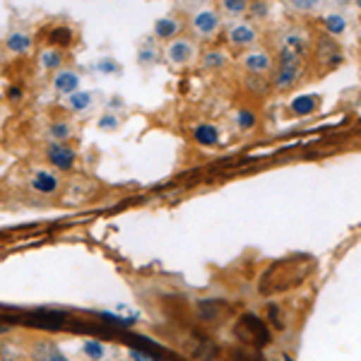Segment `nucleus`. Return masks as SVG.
<instances>
[{
	"label": "nucleus",
	"mask_w": 361,
	"mask_h": 361,
	"mask_svg": "<svg viewBox=\"0 0 361 361\" xmlns=\"http://www.w3.org/2000/svg\"><path fill=\"white\" fill-rule=\"evenodd\" d=\"M241 63L250 75H267V73H272V68H275V61H272V56L267 54L265 49L246 51V54L241 56Z\"/></svg>",
	"instance_id": "obj_7"
},
{
	"label": "nucleus",
	"mask_w": 361,
	"mask_h": 361,
	"mask_svg": "<svg viewBox=\"0 0 361 361\" xmlns=\"http://www.w3.org/2000/svg\"><path fill=\"white\" fill-rule=\"evenodd\" d=\"M97 126L102 128V130H118V128H121V118L116 114L106 111V114L102 116V118L97 121Z\"/></svg>",
	"instance_id": "obj_26"
},
{
	"label": "nucleus",
	"mask_w": 361,
	"mask_h": 361,
	"mask_svg": "<svg viewBox=\"0 0 361 361\" xmlns=\"http://www.w3.org/2000/svg\"><path fill=\"white\" fill-rule=\"evenodd\" d=\"M39 66L44 70H58L63 66V56L61 51L56 49V46H51V49H44L42 56H39Z\"/></svg>",
	"instance_id": "obj_19"
},
{
	"label": "nucleus",
	"mask_w": 361,
	"mask_h": 361,
	"mask_svg": "<svg viewBox=\"0 0 361 361\" xmlns=\"http://www.w3.org/2000/svg\"><path fill=\"white\" fill-rule=\"evenodd\" d=\"M234 121H236L238 130H253L255 123H258V118H255V114L250 111V109H238L234 114Z\"/></svg>",
	"instance_id": "obj_23"
},
{
	"label": "nucleus",
	"mask_w": 361,
	"mask_h": 361,
	"mask_svg": "<svg viewBox=\"0 0 361 361\" xmlns=\"http://www.w3.org/2000/svg\"><path fill=\"white\" fill-rule=\"evenodd\" d=\"M299 78H301V54L289 49V46H282L279 49V66L275 70V78H272V87L277 92L292 90Z\"/></svg>",
	"instance_id": "obj_1"
},
{
	"label": "nucleus",
	"mask_w": 361,
	"mask_h": 361,
	"mask_svg": "<svg viewBox=\"0 0 361 361\" xmlns=\"http://www.w3.org/2000/svg\"><path fill=\"white\" fill-rule=\"evenodd\" d=\"M94 68H97L102 75H121V63H118V61H114V58H106V56L99 58Z\"/></svg>",
	"instance_id": "obj_25"
},
{
	"label": "nucleus",
	"mask_w": 361,
	"mask_h": 361,
	"mask_svg": "<svg viewBox=\"0 0 361 361\" xmlns=\"http://www.w3.org/2000/svg\"><path fill=\"white\" fill-rule=\"evenodd\" d=\"M354 5H357V10L361 13V0H354Z\"/></svg>",
	"instance_id": "obj_32"
},
{
	"label": "nucleus",
	"mask_w": 361,
	"mask_h": 361,
	"mask_svg": "<svg viewBox=\"0 0 361 361\" xmlns=\"http://www.w3.org/2000/svg\"><path fill=\"white\" fill-rule=\"evenodd\" d=\"M80 90V73L70 68H58L54 75V92L61 97H70L73 92Z\"/></svg>",
	"instance_id": "obj_8"
},
{
	"label": "nucleus",
	"mask_w": 361,
	"mask_h": 361,
	"mask_svg": "<svg viewBox=\"0 0 361 361\" xmlns=\"http://www.w3.org/2000/svg\"><path fill=\"white\" fill-rule=\"evenodd\" d=\"M39 352H44V357H51V359H56V361H63V354L58 352L56 347H49V345H44Z\"/></svg>",
	"instance_id": "obj_28"
},
{
	"label": "nucleus",
	"mask_w": 361,
	"mask_h": 361,
	"mask_svg": "<svg viewBox=\"0 0 361 361\" xmlns=\"http://www.w3.org/2000/svg\"><path fill=\"white\" fill-rule=\"evenodd\" d=\"M282 46H289V49L299 51L301 56L306 54V39H304V34L296 32V29H292V32L284 34V37H282Z\"/></svg>",
	"instance_id": "obj_21"
},
{
	"label": "nucleus",
	"mask_w": 361,
	"mask_h": 361,
	"mask_svg": "<svg viewBox=\"0 0 361 361\" xmlns=\"http://www.w3.org/2000/svg\"><path fill=\"white\" fill-rule=\"evenodd\" d=\"M66 106L70 114H87L94 106V94L90 90H78L70 97H66Z\"/></svg>",
	"instance_id": "obj_11"
},
{
	"label": "nucleus",
	"mask_w": 361,
	"mask_h": 361,
	"mask_svg": "<svg viewBox=\"0 0 361 361\" xmlns=\"http://www.w3.org/2000/svg\"><path fill=\"white\" fill-rule=\"evenodd\" d=\"M8 99H10V102H20V99H22V90H20V87H8Z\"/></svg>",
	"instance_id": "obj_29"
},
{
	"label": "nucleus",
	"mask_w": 361,
	"mask_h": 361,
	"mask_svg": "<svg viewBox=\"0 0 361 361\" xmlns=\"http://www.w3.org/2000/svg\"><path fill=\"white\" fill-rule=\"evenodd\" d=\"M46 159L49 164L58 169V171H70L78 161V152L70 147L68 142H58V140H49L46 145Z\"/></svg>",
	"instance_id": "obj_4"
},
{
	"label": "nucleus",
	"mask_w": 361,
	"mask_h": 361,
	"mask_svg": "<svg viewBox=\"0 0 361 361\" xmlns=\"http://www.w3.org/2000/svg\"><path fill=\"white\" fill-rule=\"evenodd\" d=\"M82 352H85L87 359H104L106 357V347H104L99 340H87L82 345Z\"/></svg>",
	"instance_id": "obj_24"
},
{
	"label": "nucleus",
	"mask_w": 361,
	"mask_h": 361,
	"mask_svg": "<svg viewBox=\"0 0 361 361\" xmlns=\"http://www.w3.org/2000/svg\"><path fill=\"white\" fill-rule=\"evenodd\" d=\"M157 58H159V49L154 46V42H145L142 46H140L137 51V63L145 68H152L157 63Z\"/></svg>",
	"instance_id": "obj_20"
},
{
	"label": "nucleus",
	"mask_w": 361,
	"mask_h": 361,
	"mask_svg": "<svg viewBox=\"0 0 361 361\" xmlns=\"http://www.w3.org/2000/svg\"><path fill=\"white\" fill-rule=\"evenodd\" d=\"M202 68L209 70V73H217V70H224L229 66V54L224 49H209L202 54Z\"/></svg>",
	"instance_id": "obj_14"
},
{
	"label": "nucleus",
	"mask_w": 361,
	"mask_h": 361,
	"mask_svg": "<svg viewBox=\"0 0 361 361\" xmlns=\"http://www.w3.org/2000/svg\"><path fill=\"white\" fill-rule=\"evenodd\" d=\"M219 10L226 17H243L250 10V0H219Z\"/></svg>",
	"instance_id": "obj_17"
},
{
	"label": "nucleus",
	"mask_w": 361,
	"mask_h": 361,
	"mask_svg": "<svg viewBox=\"0 0 361 361\" xmlns=\"http://www.w3.org/2000/svg\"><path fill=\"white\" fill-rule=\"evenodd\" d=\"M248 15L253 17V20H265V17L270 15V5H267L265 0H255V3H250Z\"/></svg>",
	"instance_id": "obj_27"
},
{
	"label": "nucleus",
	"mask_w": 361,
	"mask_h": 361,
	"mask_svg": "<svg viewBox=\"0 0 361 361\" xmlns=\"http://www.w3.org/2000/svg\"><path fill=\"white\" fill-rule=\"evenodd\" d=\"M128 354H130L133 359H149V354H145V352H137V349H130V352H128Z\"/></svg>",
	"instance_id": "obj_30"
},
{
	"label": "nucleus",
	"mask_w": 361,
	"mask_h": 361,
	"mask_svg": "<svg viewBox=\"0 0 361 361\" xmlns=\"http://www.w3.org/2000/svg\"><path fill=\"white\" fill-rule=\"evenodd\" d=\"M75 128L70 121H54L49 123V140H58V142H68L73 137Z\"/></svg>",
	"instance_id": "obj_16"
},
{
	"label": "nucleus",
	"mask_w": 361,
	"mask_h": 361,
	"mask_svg": "<svg viewBox=\"0 0 361 361\" xmlns=\"http://www.w3.org/2000/svg\"><path fill=\"white\" fill-rule=\"evenodd\" d=\"M188 27L195 39H200V42H212L219 34V29H222V20H219V15L214 13V10L197 8L195 13L190 15Z\"/></svg>",
	"instance_id": "obj_2"
},
{
	"label": "nucleus",
	"mask_w": 361,
	"mask_h": 361,
	"mask_svg": "<svg viewBox=\"0 0 361 361\" xmlns=\"http://www.w3.org/2000/svg\"><path fill=\"white\" fill-rule=\"evenodd\" d=\"M154 32V39H159V42H171V39H176L180 34V22L176 17H159V20L154 22L152 27Z\"/></svg>",
	"instance_id": "obj_9"
},
{
	"label": "nucleus",
	"mask_w": 361,
	"mask_h": 361,
	"mask_svg": "<svg viewBox=\"0 0 361 361\" xmlns=\"http://www.w3.org/2000/svg\"><path fill=\"white\" fill-rule=\"evenodd\" d=\"M5 49H8L10 54H15V56H27L29 51L34 49L32 34H27V32H13V34H8V39H5Z\"/></svg>",
	"instance_id": "obj_12"
},
{
	"label": "nucleus",
	"mask_w": 361,
	"mask_h": 361,
	"mask_svg": "<svg viewBox=\"0 0 361 361\" xmlns=\"http://www.w3.org/2000/svg\"><path fill=\"white\" fill-rule=\"evenodd\" d=\"M195 56H197L195 44L190 42V39H183V37L171 39V42L166 44V49H164V58L171 63L173 68L190 66V63L195 61Z\"/></svg>",
	"instance_id": "obj_3"
},
{
	"label": "nucleus",
	"mask_w": 361,
	"mask_h": 361,
	"mask_svg": "<svg viewBox=\"0 0 361 361\" xmlns=\"http://www.w3.org/2000/svg\"><path fill=\"white\" fill-rule=\"evenodd\" d=\"M323 27H325V32H328V37H342V34L347 32L349 22L342 13H328L323 17Z\"/></svg>",
	"instance_id": "obj_15"
},
{
	"label": "nucleus",
	"mask_w": 361,
	"mask_h": 361,
	"mask_svg": "<svg viewBox=\"0 0 361 361\" xmlns=\"http://www.w3.org/2000/svg\"><path fill=\"white\" fill-rule=\"evenodd\" d=\"M318 106H320L318 94H299L296 99H292V104H289V109H292L294 116H311V114H316Z\"/></svg>",
	"instance_id": "obj_13"
},
{
	"label": "nucleus",
	"mask_w": 361,
	"mask_h": 361,
	"mask_svg": "<svg viewBox=\"0 0 361 361\" xmlns=\"http://www.w3.org/2000/svg\"><path fill=\"white\" fill-rule=\"evenodd\" d=\"M185 5H190V8H202V5L207 3V0H183Z\"/></svg>",
	"instance_id": "obj_31"
},
{
	"label": "nucleus",
	"mask_w": 361,
	"mask_h": 361,
	"mask_svg": "<svg viewBox=\"0 0 361 361\" xmlns=\"http://www.w3.org/2000/svg\"><path fill=\"white\" fill-rule=\"evenodd\" d=\"M226 39L236 49H248V46L258 42V29L250 25V22H234V25L226 27Z\"/></svg>",
	"instance_id": "obj_6"
},
{
	"label": "nucleus",
	"mask_w": 361,
	"mask_h": 361,
	"mask_svg": "<svg viewBox=\"0 0 361 361\" xmlns=\"http://www.w3.org/2000/svg\"><path fill=\"white\" fill-rule=\"evenodd\" d=\"M29 190L37 195L51 197L61 190V178L54 171H49V169H37L32 173V178H29Z\"/></svg>",
	"instance_id": "obj_5"
},
{
	"label": "nucleus",
	"mask_w": 361,
	"mask_h": 361,
	"mask_svg": "<svg viewBox=\"0 0 361 361\" xmlns=\"http://www.w3.org/2000/svg\"><path fill=\"white\" fill-rule=\"evenodd\" d=\"M73 29L70 27H56V29H51V34H49V42L54 44V46H70L73 44Z\"/></svg>",
	"instance_id": "obj_22"
},
{
	"label": "nucleus",
	"mask_w": 361,
	"mask_h": 361,
	"mask_svg": "<svg viewBox=\"0 0 361 361\" xmlns=\"http://www.w3.org/2000/svg\"><path fill=\"white\" fill-rule=\"evenodd\" d=\"M193 140L200 147H217L219 140H222V135H219V128L212 126V123H197L193 126Z\"/></svg>",
	"instance_id": "obj_10"
},
{
	"label": "nucleus",
	"mask_w": 361,
	"mask_h": 361,
	"mask_svg": "<svg viewBox=\"0 0 361 361\" xmlns=\"http://www.w3.org/2000/svg\"><path fill=\"white\" fill-rule=\"evenodd\" d=\"M284 3H287L289 8H292L294 13H299V15H313V13H318V10L323 8L325 0H284Z\"/></svg>",
	"instance_id": "obj_18"
}]
</instances>
